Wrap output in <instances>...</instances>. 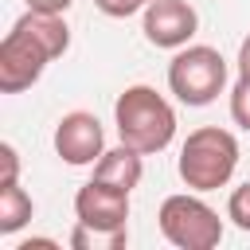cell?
<instances>
[{"instance_id":"cell-9","label":"cell","mask_w":250,"mask_h":250,"mask_svg":"<svg viewBox=\"0 0 250 250\" xmlns=\"http://www.w3.org/2000/svg\"><path fill=\"white\" fill-rule=\"evenodd\" d=\"M94 180L117 188V191H133L141 180H145V152L129 148V145H117V148H105L94 164Z\"/></svg>"},{"instance_id":"cell-8","label":"cell","mask_w":250,"mask_h":250,"mask_svg":"<svg viewBox=\"0 0 250 250\" xmlns=\"http://www.w3.org/2000/svg\"><path fill=\"white\" fill-rule=\"evenodd\" d=\"M199 31V12L188 0H152L145 4V39L164 51L188 47V39Z\"/></svg>"},{"instance_id":"cell-13","label":"cell","mask_w":250,"mask_h":250,"mask_svg":"<svg viewBox=\"0 0 250 250\" xmlns=\"http://www.w3.org/2000/svg\"><path fill=\"white\" fill-rule=\"evenodd\" d=\"M227 219H230L238 230L250 234V180L230 191V199H227Z\"/></svg>"},{"instance_id":"cell-2","label":"cell","mask_w":250,"mask_h":250,"mask_svg":"<svg viewBox=\"0 0 250 250\" xmlns=\"http://www.w3.org/2000/svg\"><path fill=\"white\" fill-rule=\"evenodd\" d=\"M113 125L121 145L152 156L164 152L176 137V109L168 105L164 94H156L152 86H125L113 102Z\"/></svg>"},{"instance_id":"cell-19","label":"cell","mask_w":250,"mask_h":250,"mask_svg":"<svg viewBox=\"0 0 250 250\" xmlns=\"http://www.w3.org/2000/svg\"><path fill=\"white\" fill-rule=\"evenodd\" d=\"M145 4H152V0H145Z\"/></svg>"},{"instance_id":"cell-17","label":"cell","mask_w":250,"mask_h":250,"mask_svg":"<svg viewBox=\"0 0 250 250\" xmlns=\"http://www.w3.org/2000/svg\"><path fill=\"white\" fill-rule=\"evenodd\" d=\"M238 74H250V35L238 43Z\"/></svg>"},{"instance_id":"cell-16","label":"cell","mask_w":250,"mask_h":250,"mask_svg":"<svg viewBox=\"0 0 250 250\" xmlns=\"http://www.w3.org/2000/svg\"><path fill=\"white\" fill-rule=\"evenodd\" d=\"M70 4H74V0H27V8H35V12H55V16H62Z\"/></svg>"},{"instance_id":"cell-11","label":"cell","mask_w":250,"mask_h":250,"mask_svg":"<svg viewBox=\"0 0 250 250\" xmlns=\"http://www.w3.org/2000/svg\"><path fill=\"white\" fill-rule=\"evenodd\" d=\"M125 242H129V230H94L82 223H74V234H70L74 250H121Z\"/></svg>"},{"instance_id":"cell-18","label":"cell","mask_w":250,"mask_h":250,"mask_svg":"<svg viewBox=\"0 0 250 250\" xmlns=\"http://www.w3.org/2000/svg\"><path fill=\"white\" fill-rule=\"evenodd\" d=\"M35 246H51V250H55L59 242H55V238H27V242H20L16 250H35Z\"/></svg>"},{"instance_id":"cell-10","label":"cell","mask_w":250,"mask_h":250,"mask_svg":"<svg viewBox=\"0 0 250 250\" xmlns=\"http://www.w3.org/2000/svg\"><path fill=\"white\" fill-rule=\"evenodd\" d=\"M35 215V203L31 195L20 188V184H4L0 188V234H16L31 223Z\"/></svg>"},{"instance_id":"cell-6","label":"cell","mask_w":250,"mask_h":250,"mask_svg":"<svg viewBox=\"0 0 250 250\" xmlns=\"http://www.w3.org/2000/svg\"><path fill=\"white\" fill-rule=\"evenodd\" d=\"M55 152L59 160L82 168V164H98V156L105 152V129L94 113L86 109H70L59 117L55 125Z\"/></svg>"},{"instance_id":"cell-3","label":"cell","mask_w":250,"mask_h":250,"mask_svg":"<svg viewBox=\"0 0 250 250\" xmlns=\"http://www.w3.org/2000/svg\"><path fill=\"white\" fill-rule=\"evenodd\" d=\"M238 168V141L230 129L219 125H199L188 133V141L180 145V160L176 172L191 191H215L227 188L230 176Z\"/></svg>"},{"instance_id":"cell-15","label":"cell","mask_w":250,"mask_h":250,"mask_svg":"<svg viewBox=\"0 0 250 250\" xmlns=\"http://www.w3.org/2000/svg\"><path fill=\"white\" fill-rule=\"evenodd\" d=\"M94 8H98L102 16H109V20H125V16L141 12L145 0H94Z\"/></svg>"},{"instance_id":"cell-5","label":"cell","mask_w":250,"mask_h":250,"mask_svg":"<svg viewBox=\"0 0 250 250\" xmlns=\"http://www.w3.org/2000/svg\"><path fill=\"white\" fill-rule=\"evenodd\" d=\"M156 223H160V234L180 246V250H211L223 242V219L219 211L199 199V191H180V195H168L156 211Z\"/></svg>"},{"instance_id":"cell-4","label":"cell","mask_w":250,"mask_h":250,"mask_svg":"<svg viewBox=\"0 0 250 250\" xmlns=\"http://www.w3.org/2000/svg\"><path fill=\"white\" fill-rule=\"evenodd\" d=\"M168 90L184 105H211L227 90V59L207 43H188L168 62Z\"/></svg>"},{"instance_id":"cell-12","label":"cell","mask_w":250,"mask_h":250,"mask_svg":"<svg viewBox=\"0 0 250 250\" xmlns=\"http://www.w3.org/2000/svg\"><path fill=\"white\" fill-rule=\"evenodd\" d=\"M230 121L250 133V74H238V82L230 86Z\"/></svg>"},{"instance_id":"cell-1","label":"cell","mask_w":250,"mask_h":250,"mask_svg":"<svg viewBox=\"0 0 250 250\" xmlns=\"http://www.w3.org/2000/svg\"><path fill=\"white\" fill-rule=\"evenodd\" d=\"M70 47V27L62 16L55 12H35L27 8L12 31L0 39V90L4 94H20L27 86H35L47 70L51 59L66 55Z\"/></svg>"},{"instance_id":"cell-14","label":"cell","mask_w":250,"mask_h":250,"mask_svg":"<svg viewBox=\"0 0 250 250\" xmlns=\"http://www.w3.org/2000/svg\"><path fill=\"white\" fill-rule=\"evenodd\" d=\"M4 184H20V152H16V145H0V188Z\"/></svg>"},{"instance_id":"cell-7","label":"cell","mask_w":250,"mask_h":250,"mask_svg":"<svg viewBox=\"0 0 250 250\" xmlns=\"http://www.w3.org/2000/svg\"><path fill=\"white\" fill-rule=\"evenodd\" d=\"M74 219L94 230H129V191H117L90 176L74 191Z\"/></svg>"}]
</instances>
